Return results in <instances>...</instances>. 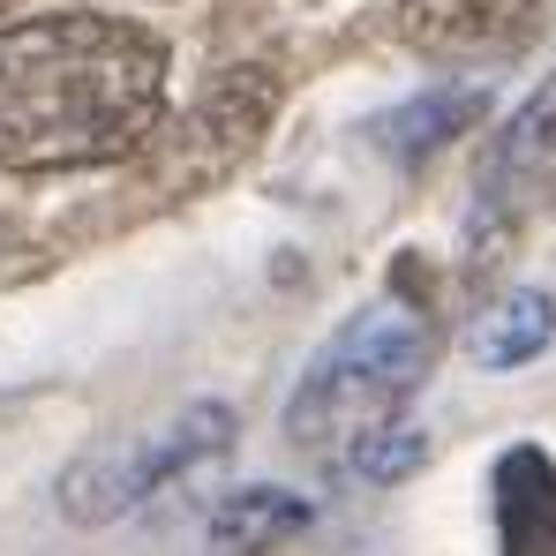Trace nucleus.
Instances as JSON below:
<instances>
[{"label": "nucleus", "mask_w": 556, "mask_h": 556, "mask_svg": "<svg viewBox=\"0 0 556 556\" xmlns=\"http://www.w3.org/2000/svg\"><path fill=\"white\" fill-rule=\"evenodd\" d=\"M166 113V46L128 15H30L0 30V166L76 174L151 143Z\"/></svg>", "instance_id": "obj_1"}, {"label": "nucleus", "mask_w": 556, "mask_h": 556, "mask_svg": "<svg viewBox=\"0 0 556 556\" xmlns=\"http://www.w3.org/2000/svg\"><path fill=\"white\" fill-rule=\"evenodd\" d=\"M429 354H437L429 324L399 301H376L362 316H346L286 399V444L324 466H354L362 444L399 429L406 399L429 376Z\"/></svg>", "instance_id": "obj_2"}, {"label": "nucleus", "mask_w": 556, "mask_h": 556, "mask_svg": "<svg viewBox=\"0 0 556 556\" xmlns=\"http://www.w3.org/2000/svg\"><path fill=\"white\" fill-rule=\"evenodd\" d=\"M226 429H233V414L226 406H188L174 429H159V437H121V444H98L84 459L68 466V481H61V511L68 519H121V511H136L159 481H174L188 473L195 459H211L218 444H226Z\"/></svg>", "instance_id": "obj_3"}, {"label": "nucleus", "mask_w": 556, "mask_h": 556, "mask_svg": "<svg viewBox=\"0 0 556 556\" xmlns=\"http://www.w3.org/2000/svg\"><path fill=\"white\" fill-rule=\"evenodd\" d=\"M549 203H556V76L496 128V143L473 174V241H511Z\"/></svg>", "instance_id": "obj_4"}, {"label": "nucleus", "mask_w": 556, "mask_h": 556, "mask_svg": "<svg viewBox=\"0 0 556 556\" xmlns=\"http://www.w3.org/2000/svg\"><path fill=\"white\" fill-rule=\"evenodd\" d=\"M278 113V76L271 68H226L211 76V91L188 105L181 121V151H174V174L181 181H218L226 166H241L256 151V136L271 128Z\"/></svg>", "instance_id": "obj_5"}, {"label": "nucleus", "mask_w": 556, "mask_h": 556, "mask_svg": "<svg viewBox=\"0 0 556 556\" xmlns=\"http://www.w3.org/2000/svg\"><path fill=\"white\" fill-rule=\"evenodd\" d=\"M391 15L429 61H504L542 30V0H399Z\"/></svg>", "instance_id": "obj_6"}, {"label": "nucleus", "mask_w": 556, "mask_h": 556, "mask_svg": "<svg viewBox=\"0 0 556 556\" xmlns=\"http://www.w3.org/2000/svg\"><path fill=\"white\" fill-rule=\"evenodd\" d=\"M496 542L504 556H556V459L542 444L496 459Z\"/></svg>", "instance_id": "obj_7"}, {"label": "nucleus", "mask_w": 556, "mask_h": 556, "mask_svg": "<svg viewBox=\"0 0 556 556\" xmlns=\"http://www.w3.org/2000/svg\"><path fill=\"white\" fill-rule=\"evenodd\" d=\"M308 527V496L293 489H241L211 511V549L218 556H264Z\"/></svg>", "instance_id": "obj_8"}, {"label": "nucleus", "mask_w": 556, "mask_h": 556, "mask_svg": "<svg viewBox=\"0 0 556 556\" xmlns=\"http://www.w3.org/2000/svg\"><path fill=\"white\" fill-rule=\"evenodd\" d=\"M549 339H556V301L542 286H519V293H504V301L473 324V362H481V369H519V362H534Z\"/></svg>", "instance_id": "obj_9"}, {"label": "nucleus", "mask_w": 556, "mask_h": 556, "mask_svg": "<svg viewBox=\"0 0 556 556\" xmlns=\"http://www.w3.org/2000/svg\"><path fill=\"white\" fill-rule=\"evenodd\" d=\"M481 105H489V98L473 91V84L429 91V98H414V105H399V113H383V121H376V143H383L391 159H429L437 143H452L459 128L481 121Z\"/></svg>", "instance_id": "obj_10"}, {"label": "nucleus", "mask_w": 556, "mask_h": 556, "mask_svg": "<svg viewBox=\"0 0 556 556\" xmlns=\"http://www.w3.org/2000/svg\"><path fill=\"white\" fill-rule=\"evenodd\" d=\"M421 452H429V444H421V429H406V421H399V429H383L376 444H362L346 473H362V481H399L406 466H421Z\"/></svg>", "instance_id": "obj_11"}, {"label": "nucleus", "mask_w": 556, "mask_h": 556, "mask_svg": "<svg viewBox=\"0 0 556 556\" xmlns=\"http://www.w3.org/2000/svg\"><path fill=\"white\" fill-rule=\"evenodd\" d=\"M0 8H15V0H0Z\"/></svg>", "instance_id": "obj_12"}]
</instances>
